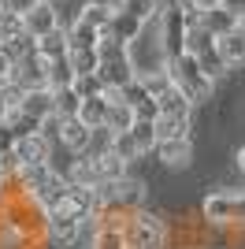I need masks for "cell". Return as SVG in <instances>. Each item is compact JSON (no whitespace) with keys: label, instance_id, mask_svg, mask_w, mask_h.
<instances>
[{"label":"cell","instance_id":"obj_2","mask_svg":"<svg viewBox=\"0 0 245 249\" xmlns=\"http://www.w3.org/2000/svg\"><path fill=\"white\" fill-rule=\"evenodd\" d=\"M201 216L208 227H227V231H245V190H212L201 205Z\"/></svg>","mask_w":245,"mask_h":249},{"label":"cell","instance_id":"obj_28","mask_svg":"<svg viewBox=\"0 0 245 249\" xmlns=\"http://www.w3.org/2000/svg\"><path fill=\"white\" fill-rule=\"evenodd\" d=\"M82 112V97L74 86H67V89H56V115L60 119H78Z\"/></svg>","mask_w":245,"mask_h":249},{"label":"cell","instance_id":"obj_24","mask_svg":"<svg viewBox=\"0 0 245 249\" xmlns=\"http://www.w3.org/2000/svg\"><path fill=\"white\" fill-rule=\"evenodd\" d=\"M197 60H201L204 74H208L212 82H219V78H227V71H230V63L223 60V52H219V45H212V49L197 52Z\"/></svg>","mask_w":245,"mask_h":249},{"label":"cell","instance_id":"obj_44","mask_svg":"<svg viewBox=\"0 0 245 249\" xmlns=\"http://www.w3.org/2000/svg\"><path fill=\"white\" fill-rule=\"evenodd\" d=\"M242 190H245V186H242Z\"/></svg>","mask_w":245,"mask_h":249},{"label":"cell","instance_id":"obj_19","mask_svg":"<svg viewBox=\"0 0 245 249\" xmlns=\"http://www.w3.org/2000/svg\"><path fill=\"white\" fill-rule=\"evenodd\" d=\"M219 52H223V60L230 63V67H245V22L234 34L219 37Z\"/></svg>","mask_w":245,"mask_h":249},{"label":"cell","instance_id":"obj_31","mask_svg":"<svg viewBox=\"0 0 245 249\" xmlns=\"http://www.w3.org/2000/svg\"><path fill=\"white\" fill-rule=\"evenodd\" d=\"M112 153H115V156H122V160L130 164V160H138V156H141V149H138V142H134L130 130H122V134H115V138H112Z\"/></svg>","mask_w":245,"mask_h":249},{"label":"cell","instance_id":"obj_14","mask_svg":"<svg viewBox=\"0 0 245 249\" xmlns=\"http://www.w3.org/2000/svg\"><path fill=\"white\" fill-rule=\"evenodd\" d=\"M101 37H104V34L97 30V26H89L86 19H78V15H74V22L67 26V41H71V52H74V49H101Z\"/></svg>","mask_w":245,"mask_h":249},{"label":"cell","instance_id":"obj_39","mask_svg":"<svg viewBox=\"0 0 245 249\" xmlns=\"http://www.w3.org/2000/svg\"><path fill=\"white\" fill-rule=\"evenodd\" d=\"M238 167H242V175H245V145L238 149Z\"/></svg>","mask_w":245,"mask_h":249},{"label":"cell","instance_id":"obj_34","mask_svg":"<svg viewBox=\"0 0 245 249\" xmlns=\"http://www.w3.org/2000/svg\"><path fill=\"white\" fill-rule=\"evenodd\" d=\"M19 145V138H15V130H11V123L4 119L0 123V153H11V149Z\"/></svg>","mask_w":245,"mask_h":249},{"label":"cell","instance_id":"obj_42","mask_svg":"<svg viewBox=\"0 0 245 249\" xmlns=\"http://www.w3.org/2000/svg\"><path fill=\"white\" fill-rule=\"evenodd\" d=\"M52 4H60V0H52Z\"/></svg>","mask_w":245,"mask_h":249},{"label":"cell","instance_id":"obj_30","mask_svg":"<svg viewBox=\"0 0 245 249\" xmlns=\"http://www.w3.org/2000/svg\"><path fill=\"white\" fill-rule=\"evenodd\" d=\"M71 63H74V74H97L101 71V52L97 49H74Z\"/></svg>","mask_w":245,"mask_h":249},{"label":"cell","instance_id":"obj_6","mask_svg":"<svg viewBox=\"0 0 245 249\" xmlns=\"http://www.w3.org/2000/svg\"><path fill=\"white\" fill-rule=\"evenodd\" d=\"M82 223L86 219L78 216V212H71L67 205L60 208H52L49 212V223H45V242H52V246H60V249H74L82 238Z\"/></svg>","mask_w":245,"mask_h":249},{"label":"cell","instance_id":"obj_1","mask_svg":"<svg viewBox=\"0 0 245 249\" xmlns=\"http://www.w3.org/2000/svg\"><path fill=\"white\" fill-rule=\"evenodd\" d=\"M163 11V8H160ZM126 56H130L138 78H153V74L171 71V56L163 49V30H160V15L153 22H145V30L126 45Z\"/></svg>","mask_w":245,"mask_h":249},{"label":"cell","instance_id":"obj_21","mask_svg":"<svg viewBox=\"0 0 245 249\" xmlns=\"http://www.w3.org/2000/svg\"><path fill=\"white\" fill-rule=\"evenodd\" d=\"M156 138H160V142H190V119L160 115V119H156Z\"/></svg>","mask_w":245,"mask_h":249},{"label":"cell","instance_id":"obj_35","mask_svg":"<svg viewBox=\"0 0 245 249\" xmlns=\"http://www.w3.org/2000/svg\"><path fill=\"white\" fill-rule=\"evenodd\" d=\"M37 4H41V0H4V11H15V15H22V19H26Z\"/></svg>","mask_w":245,"mask_h":249},{"label":"cell","instance_id":"obj_9","mask_svg":"<svg viewBox=\"0 0 245 249\" xmlns=\"http://www.w3.org/2000/svg\"><path fill=\"white\" fill-rule=\"evenodd\" d=\"M8 82L19 86L22 93H30V89H45V86H49V78H45V60H41V56H30V60L15 63V71H11Z\"/></svg>","mask_w":245,"mask_h":249},{"label":"cell","instance_id":"obj_18","mask_svg":"<svg viewBox=\"0 0 245 249\" xmlns=\"http://www.w3.org/2000/svg\"><path fill=\"white\" fill-rule=\"evenodd\" d=\"M145 197H149V186L141 178H119V205L122 212H134V208H145Z\"/></svg>","mask_w":245,"mask_h":249},{"label":"cell","instance_id":"obj_36","mask_svg":"<svg viewBox=\"0 0 245 249\" xmlns=\"http://www.w3.org/2000/svg\"><path fill=\"white\" fill-rule=\"evenodd\" d=\"M186 8H197V11H212V8H219L223 0H182Z\"/></svg>","mask_w":245,"mask_h":249},{"label":"cell","instance_id":"obj_32","mask_svg":"<svg viewBox=\"0 0 245 249\" xmlns=\"http://www.w3.org/2000/svg\"><path fill=\"white\" fill-rule=\"evenodd\" d=\"M74 89H78L82 101H86V97H101V93H108V86H104L101 74H78V78H74Z\"/></svg>","mask_w":245,"mask_h":249},{"label":"cell","instance_id":"obj_12","mask_svg":"<svg viewBox=\"0 0 245 249\" xmlns=\"http://www.w3.org/2000/svg\"><path fill=\"white\" fill-rule=\"evenodd\" d=\"M115 15H119V8H115V0H86V8L78 11V19H86L89 26H97V30H112Z\"/></svg>","mask_w":245,"mask_h":249},{"label":"cell","instance_id":"obj_7","mask_svg":"<svg viewBox=\"0 0 245 249\" xmlns=\"http://www.w3.org/2000/svg\"><path fill=\"white\" fill-rule=\"evenodd\" d=\"M115 97H119L122 104H130L138 119H160V101H156V97L149 93V89H145V82H141V78H134L130 86H122V89H119Z\"/></svg>","mask_w":245,"mask_h":249},{"label":"cell","instance_id":"obj_37","mask_svg":"<svg viewBox=\"0 0 245 249\" xmlns=\"http://www.w3.org/2000/svg\"><path fill=\"white\" fill-rule=\"evenodd\" d=\"M223 8H227V11H234V15H242V19H245V0H223Z\"/></svg>","mask_w":245,"mask_h":249},{"label":"cell","instance_id":"obj_17","mask_svg":"<svg viewBox=\"0 0 245 249\" xmlns=\"http://www.w3.org/2000/svg\"><path fill=\"white\" fill-rule=\"evenodd\" d=\"M242 15H234V11H227L223 4L219 8H212V11H204V26L215 34V37H227V34H234L238 26H242Z\"/></svg>","mask_w":245,"mask_h":249},{"label":"cell","instance_id":"obj_25","mask_svg":"<svg viewBox=\"0 0 245 249\" xmlns=\"http://www.w3.org/2000/svg\"><path fill=\"white\" fill-rule=\"evenodd\" d=\"M134 123H138L134 108H130V104H122L119 97H115L112 112H108V130H112V134H122V130H134Z\"/></svg>","mask_w":245,"mask_h":249},{"label":"cell","instance_id":"obj_16","mask_svg":"<svg viewBox=\"0 0 245 249\" xmlns=\"http://www.w3.org/2000/svg\"><path fill=\"white\" fill-rule=\"evenodd\" d=\"M193 156V142H160L156 145V160L163 167H186Z\"/></svg>","mask_w":245,"mask_h":249},{"label":"cell","instance_id":"obj_23","mask_svg":"<svg viewBox=\"0 0 245 249\" xmlns=\"http://www.w3.org/2000/svg\"><path fill=\"white\" fill-rule=\"evenodd\" d=\"M67 52H71V41H67V26L37 41V56H41V60H60V56H67Z\"/></svg>","mask_w":245,"mask_h":249},{"label":"cell","instance_id":"obj_40","mask_svg":"<svg viewBox=\"0 0 245 249\" xmlns=\"http://www.w3.org/2000/svg\"><path fill=\"white\" fill-rule=\"evenodd\" d=\"M0 11H4V0H0Z\"/></svg>","mask_w":245,"mask_h":249},{"label":"cell","instance_id":"obj_38","mask_svg":"<svg viewBox=\"0 0 245 249\" xmlns=\"http://www.w3.org/2000/svg\"><path fill=\"white\" fill-rule=\"evenodd\" d=\"M11 115V104H8V97H4V89H0V123Z\"/></svg>","mask_w":245,"mask_h":249},{"label":"cell","instance_id":"obj_22","mask_svg":"<svg viewBox=\"0 0 245 249\" xmlns=\"http://www.w3.org/2000/svg\"><path fill=\"white\" fill-rule=\"evenodd\" d=\"M115 8L122 11V15H130V19L138 22H153L156 15H160V0H115Z\"/></svg>","mask_w":245,"mask_h":249},{"label":"cell","instance_id":"obj_15","mask_svg":"<svg viewBox=\"0 0 245 249\" xmlns=\"http://www.w3.org/2000/svg\"><path fill=\"white\" fill-rule=\"evenodd\" d=\"M45 78H49L52 89H67V86H74V63H71V52L67 56H60V60H45Z\"/></svg>","mask_w":245,"mask_h":249},{"label":"cell","instance_id":"obj_11","mask_svg":"<svg viewBox=\"0 0 245 249\" xmlns=\"http://www.w3.org/2000/svg\"><path fill=\"white\" fill-rule=\"evenodd\" d=\"M60 145H67L71 153L86 156L93 145V126H86L82 119H63V134H60Z\"/></svg>","mask_w":245,"mask_h":249},{"label":"cell","instance_id":"obj_27","mask_svg":"<svg viewBox=\"0 0 245 249\" xmlns=\"http://www.w3.org/2000/svg\"><path fill=\"white\" fill-rule=\"evenodd\" d=\"M141 30H145V22H138V19H130V15H122V11H119V15H115V22H112V30H104V34H112L115 41L130 45Z\"/></svg>","mask_w":245,"mask_h":249},{"label":"cell","instance_id":"obj_8","mask_svg":"<svg viewBox=\"0 0 245 249\" xmlns=\"http://www.w3.org/2000/svg\"><path fill=\"white\" fill-rule=\"evenodd\" d=\"M56 30H63L60 26V8H56L52 0H41L37 8L26 15V34L41 41V37H49V34H56Z\"/></svg>","mask_w":245,"mask_h":249},{"label":"cell","instance_id":"obj_43","mask_svg":"<svg viewBox=\"0 0 245 249\" xmlns=\"http://www.w3.org/2000/svg\"><path fill=\"white\" fill-rule=\"evenodd\" d=\"M126 249H134V246H126Z\"/></svg>","mask_w":245,"mask_h":249},{"label":"cell","instance_id":"obj_20","mask_svg":"<svg viewBox=\"0 0 245 249\" xmlns=\"http://www.w3.org/2000/svg\"><path fill=\"white\" fill-rule=\"evenodd\" d=\"M193 108H197V104L190 101L178 86H171V89L160 97V115H178V119H190V112H193Z\"/></svg>","mask_w":245,"mask_h":249},{"label":"cell","instance_id":"obj_26","mask_svg":"<svg viewBox=\"0 0 245 249\" xmlns=\"http://www.w3.org/2000/svg\"><path fill=\"white\" fill-rule=\"evenodd\" d=\"M130 134H134V142H138V149H141V156L156 153V145H160V138H156V119H138Z\"/></svg>","mask_w":245,"mask_h":249},{"label":"cell","instance_id":"obj_29","mask_svg":"<svg viewBox=\"0 0 245 249\" xmlns=\"http://www.w3.org/2000/svg\"><path fill=\"white\" fill-rule=\"evenodd\" d=\"M8 123H11V130H15V138H30V134H41V126H45V119H34V115H26L22 108H15V112L8 115Z\"/></svg>","mask_w":245,"mask_h":249},{"label":"cell","instance_id":"obj_3","mask_svg":"<svg viewBox=\"0 0 245 249\" xmlns=\"http://www.w3.org/2000/svg\"><path fill=\"white\" fill-rule=\"evenodd\" d=\"M126 242L134 249H171V227L149 208L126 212Z\"/></svg>","mask_w":245,"mask_h":249},{"label":"cell","instance_id":"obj_41","mask_svg":"<svg viewBox=\"0 0 245 249\" xmlns=\"http://www.w3.org/2000/svg\"><path fill=\"white\" fill-rule=\"evenodd\" d=\"M0 45H4V34H0Z\"/></svg>","mask_w":245,"mask_h":249},{"label":"cell","instance_id":"obj_13","mask_svg":"<svg viewBox=\"0 0 245 249\" xmlns=\"http://www.w3.org/2000/svg\"><path fill=\"white\" fill-rule=\"evenodd\" d=\"M22 112L34 115V119H49L56 115V89L45 86V89H30V93L22 97Z\"/></svg>","mask_w":245,"mask_h":249},{"label":"cell","instance_id":"obj_10","mask_svg":"<svg viewBox=\"0 0 245 249\" xmlns=\"http://www.w3.org/2000/svg\"><path fill=\"white\" fill-rule=\"evenodd\" d=\"M15 153H19L22 167H41V164L52 160V142L45 134H30V138H22L19 145H15Z\"/></svg>","mask_w":245,"mask_h":249},{"label":"cell","instance_id":"obj_5","mask_svg":"<svg viewBox=\"0 0 245 249\" xmlns=\"http://www.w3.org/2000/svg\"><path fill=\"white\" fill-rule=\"evenodd\" d=\"M160 30H163V49L171 60L190 52V26H186V4L182 0H167L160 11Z\"/></svg>","mask_w":245,"mask_h":249},{"label":"cell","instance_id":"obj_33","mask_svg":"<svg viewBox=\"0 0 245 249\" xmlns=\"http://www.w3.org/2000/svg\"><path fill=\"white\" fill-rule=\"evenodd\" d=\"M0 34H4V41H8V37L26 34V19H22V15H15V11H0Z\"/></svg>","mask_w":245,"mask_h":249},{"label":"cell","instance_id":"obj_4","mask_svg":"<svg viewBox=\"0 0 245 249\" xmlns=\"http://www.w3.org/2000/svg\"><path fill=\"white\" fill-rule=\"evenodd\" d=\"M171 78H175V86H178V89H182L193 104H204L208 97H212V86H215L212 78L204 74L201 60H197L193 52H186V56L171 60Z\"/></svg>","mask_w":245,"mask_h":249}]
</instances>
